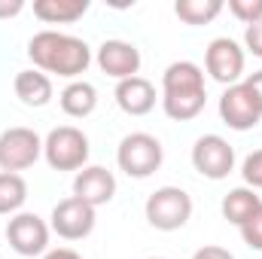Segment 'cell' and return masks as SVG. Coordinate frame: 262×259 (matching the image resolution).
Here are the masks:
<instances>
[{"label": "cell", "instance_id": "6da1fadb", "mask_svg": "<svg viewBox=\"0 0 262 259\" xmlns=\"http://www.w3.org/2000/svg\"><path fill=\"white\" fill-rule=\"evenodd\" d=\"M28 55L40 70L58 73V76H67V79L85 73V67L92 64L89 43L79 40V37H70V34H58V31L34 34L31 43H28Z\"/></svg>", "mask_w": 262, "mask_h": 259}, {"label": "cell", "instance_id": "7a4b0ae2", "mask_svg": "<svg viewBox=\"0 0 262 259\" xmlns=\"http://www.w3.org/2000/svg\"><path fill=\"white\" fill-rule=\"evenodd\" d=\"M204 73L195 61H174L162 76V107L171 119L189 122L204 110Z\"/></svg>", "mask_w": 262, "mask_h": 259}, {"label": "cell", "instance_id": "3957f363", "mask_svg": "<svg viewBox=\"0 0 262 259\" xmlns=\"http://www.w3.org/2000/svg\"><path fill=\"white\" fill-rule=\"evenodd\" d=\"M162 159H165V149L159 143V137L146 134V131H134L125 134L119 149H116V165L119 171H125L134 180H143L149 174H156L162 168Z\"/></svg>", "mask_w": 262, "mask_h": 259}, {"label": "cell", "instance_id": "277c9868", "mask_svg": "<svg viewBox=\"0 0 262 259\" xmlns=\"http://www.w3.org/2000/svg\"><path fill=\"white\" fill-rule=\"evenodd\" d=\"M43 156L52 171H79L89 162V137L73 125H58L46 134Z\"/></svg>", "mask_w": 262, "mask_h": 259}, {"label": "cell", "instance_id": "5b68a950", "mask_svg": "<svg viewBox=\"0 0 262 259\" xmlns=\"http://www.w3.org/2000/svg\"><path fill=\"white\" fill-rule=\"evenodd\" d=\"M192 217V198L180 186H162L146 198V220L159 232H177Z\"/></svg>", "mask_w": 262, "mask_h": 259}, {"label": "cell", "instance_id": "8992f818", "mask_svg": "<svg viewBox=\"0 0 262 259\" xmlns=\"http://www.w3.org/2000/svg\"><path fill=\"white\" fill-rule=\"evenodd\" d=\"M43 153V140L34 128L15 125L0 134V171L6 174H18L25 168H31Z\"/></svg>", "mask_w": 262, "mask_h": 259}, {"label": "cell", "instance_id": "52a82bcc", "mask_svg": "<svg viewBox=\"0 0 262 259\" xmlns=\"http://www.w3.org/2000/svg\"><path fill=\"white\" fill-rule=\"evenodd\" d=\"M192 168L207 180H226L235 171V149L220 134H204L192 146Z\"/></svg>", "mask_w": 262, "mask_h": 259}, {"label": "cell", "instance_id": "ba28073f", "mask_svg": "<svg viewBox=\"0 0 262 259\" xmlns=\"http://www.w3.org/2000/svg\"><path fill=\"white\" fill-rule=\"evenodd\" d=\"M6 241L18 256L49 253V226L37 213H15L6 223Z\"/></svg>", "mask_w": 262, "mask_h": 259}, {"label": "cell", "instance_id": "9c48e42d", "mask_svg": "<svg viewBox=\"0 0 262 259\" xmlns=\"http://www.w3.org/2000/svg\"><path fill=\"white\" fill-rule=\"evenodd\" d=\"M220 116H223V122H226L229 128L250 131V128L259 125L262 107L244 82H235V85H229V89L223 92V98H220Z\"/></svg>", "mask_w": 262, "mask_h": 259}, {"label": "cell", "instance_id": "30bf717a", "mask_svg": "<svg viewBox=\"0 0 262 259\" xmlns=\"http://www.w3.org/2000/svg\"><path fill=\"white\" fill-rule=\"evenodd\" d=\"M95 229V207L85 204L82 198L70 195L64 201H58L52 207V232L64 241H79L85 235H92Z\"/></svg>", "mask_w": 262, "mask_h": 259}, {"label": "cell", "instance_id": "8fae6325", "mask_svg": "<svg viewBox=\"0 0 262 259\" xmlns=\"http://www.w3.org/2000/svg\"><path fill=\"white\" fill-rule=\"evenodd\" d=\"M204 67L216 82L235 85L244 73V49L232 37H216V40H210V46L204 52Z\"/></svg>", "mask_w": 262, "mask_h": 259}, {"label": "cell", "instance_id": "7c38bea8", "mask_svg": "<svg viewBox=\"0 0 262 259\" xmlns=\"http://www.w3.org/2000/svg\"><path fill=\"white\" fill-rule=\"evenodd\" d=\"M98 67L113 79H131L140 70V49L128 40H104L98 46Z\"/></svg>", "mask_w": 262, "mask_h": 259}, {"label": "cell", "instance_id": "4fadbf2b", "mask_svg": "<svg viewBox=\"0 0 262 259\" xmlns=\"http://www.w3.org/2000/svg\"><path fill=\"white\" fill-rule=\"evenodd\" d=\"M73 195L82 198V201L92 204V207H101V204L113 201V195H116V177H113V171H107V168H101V165L82 168V171L73 177Z\"/></svg>", "mask_w": 262, "mask_h": 259}, {"label": "cell", "instance_id": "5bb4252c", "mask_svg": "<svg viewBox=\"0 0 262 259\" xmlns=\"http://www.w3.org/2000/svg\"><path fill=\"white\" fill-rule=\"evenodd\" d=\"M116 104L128 116H146L156 107V85L143 76H131L116 82Z\"/></svg>", "mask_w": 262, "mask_h": 259}, {"label": "cell", "instance_id": "9a60e30c", "mask_svg": "<svg viewBox=\"0 0 262 259\" xmlns=\"http://www.w3.org/2000/svg\"><path fill=\"white\" fill-rule=\"evenodd\" d=\"M12 89L25 107H46L52 101V79L43 70H18Z\"/></svg>", "mask_w": 262, "mask_h": 259}, {"label": "cell", "instance_id": "2e32d148", "mask_svg": "<svg viewBox=\"0 0 262 259\" xmlns=\"http://www.w3.org/2000/svg\"><path fill=\"white\" fill-rule=\"evenodd\" d=\"M58 101H61V110H64L67 116L85 119L98 107V89L92 82H85V79H73L70 85H64V92L58 95Z\"/></svg>", "mask_w": 262, "mask_h": 259}, {"label": "cell", "instance_id": "e0dca14e", "mask_svg": "<svg viewBox=\"0 0 262 259\" xmlns=\"http://www.w3.org/2000/svg\"><path fill=\"white\" fill-rule=\"evenodd\" d=\"M89 12V0H37L34 15L46 25H70Z\"/></svg>", "mask_w": 262, "mask_h": 259}, {"label": "cell", "instance_id": "ac0fdd59", "mask_svg": "<svg viewBox=\"0 0 262 259\" xmlns=\"http://www.w3.org/2000/svg\"><path fill=\"white\" fill-rule=\"evenodd\" d=\"M259 207H262V198L256 195V189H247V186H238V189H232V192L223 198V217H226L229 223H235L238 229H241Z\"/></svg>", "mask_w": 262, "mask_h": 259}, {"label": "cell", "instance_id": "d6986e66", "mask_svg": "<svg viewBox=\"0 0 262 259\" xmlns=\"http://www.w3.org/2000/svg\"><path fill=\"white\" fill-rule=\"evenodd\" d=\"M174 12L186 25H207L223 12V0H177Z\"/></svg>", "mask_w": 262, "mask_h": 259}, {"label": "cell", "instance_id": "ffe728a7", "mask_svg": "<svg viewBox=\"0 0 262 259\" xmlns=\"http://www.w3.org/2000/svg\"><path fill=\"white\" fill-rule=\"evenodd\" d=\"M28 201V183L21 174L0 171V213H15Z\"/></svg>", "mask_w": 262, "mask_h": 259}, {"label": "cell", "instance_id": "44dd1931", "mask_svg": "<svg viewBox=\"0 0 262 259\" xmlns=\"http://www.w3.org/2000/svg\"><path fill=\"white\" fill-rule=\"evenodd\" d=\"M229 12L244 25H256L262 21V0H229Z\"/></svg>", "mask_w": 262, "mask_h": 259}, {"label": "cell", "instance_id": "7402d4cb", "mask_svg": "<svg viewBox=\"0 0 262 259\" xmlns=\"http://www.w3.org/2000/svg\"><path fill=\"white\" fill-rule=\"evenodd\" d=\"M241 177H244V183H247L250 189H262V149L250 153V156L244 159V165H241Z\"/></svg>", "mask_w": 262, "mask_h": 259}, {"label": "cell", "instance_id": "603a6c76", "mask_svg": "<svg viewBox=\"0 0 262 259\" xmlns=\"http://www.w3.org/2000/svg\"><path fill=\"white\" fill-rule=\"evenodd\" d=\"M241 238L250 250H262V207L241 226Z\"/></svg>", "mask_w": 262, "mask_h": 259}, {"label": "cell", "instance_id": "cb8c5ba5", "mask_svg": "<svg viewBox=\"0 0 262 259\" xmlns=\"http://www.w3.org/2000/svg\"><path fill=\"white\" fill-rule=\"evenodd\" d=\"M244 46H247L256 58H262V21L247 25V31H244Z\"/></svg>", "mask_w": 262, "mask_h": 259}, {"label": "cell", "instance_id": "d4e9b609", "mask_svg": "<svg viewBox=\"0 0 262 259\" xmlns=\"http://www.w3.org/2000/svg\"><path fill=\"white\" fill-rule=\"evenodd\" d=\"M192 259H235L226 247H216V244H207V247H201L192 253Z\"/></svg>", "mask_w": 262, "mask_h": 259}, {"label": "cell", "instance_id": "484cf974", "mask_svg": "<svg viewBox=\"0 0 262 259\" xmlns=\"http://www.w3.org/2000/svg\"><path fill=\"white\" fill-rule=\"evenodd\" d=\"M21 9H25L21 0H0V18H12V15H18Z\"/></svg>", "mask_w": 262, "mask_h": 259}, {"label": "cell", "instance_id": "4316f807", "mask_svg": "<svg viewBox=\"0 0 262 259\" xmlns=\"http://www.w3.org/2000/svg\"><path fill=\"white\" fill-rule=\"evenodd\" d=\"M244 85L253 92V98L259 101V107H262V70H256V73H250L247 79H244Z\"/></svg>", "mask_w": 262, "mask_h": 259}, {"label": "cell", "instance_id": "83f0119b", "mask_svg": "<svg viewBox=\"0 0 262 259\" xmlns=\"http://www.w3.org/2000/svg\"><path fill=\"white\" fill-rule=\"evenodd\" d=\"M43 259H82L76 250H70V247H58V250H49Z\"/></svg>", "mask_w": 262, "mask_h": 259}, {"label": "cell", "instance_id": "f1b7e54d", "mask_svg": "<svg viewBox=\"0 0 262 259\" xmlns=\"http://www.w3.org/2000/svg\"><path fill=\"white\" fill-rule=\"evenodd\" d=\"M146 259H165V256H146Z\"/></svg>", "mask_w": 262, "mask_h": 259}]
</instances>
